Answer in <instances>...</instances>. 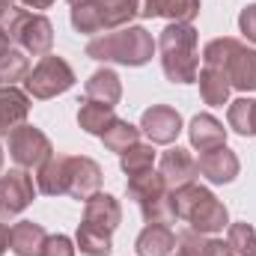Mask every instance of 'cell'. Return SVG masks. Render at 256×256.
Masks as SVG:
<instances>
[{
  "mask_svg": "<svg viewBox=\"0 0 256 256\" xmlns=\"http://www.w3.org/2000/svg\"><path fill=\"white\" fill-rule=\"evenodd\" d=\"M102 170L92 158H48L39 170V191L48 196L68 194L74 200H90L98 194Z\"/></svg>",
  "mask_w": 256,
  "mask_h": 256,
  "instance_id": "1",
  "label": "cell"
},
{
  "mask_svg": "<svg viewBox=\"0 0 256 256\" xmlns=\"http://www.w3.org/2000/svg\"><path fill=\"white\" fill-rule=\"evenodd\" d=\"M170 212L194 226V232H220L226 226V206L200 185H182L170 191Z\"/></svg>",
  "mask_w": 256,
  "mask_h": 256,
  "instance_id": "2",
  "label": "cell"
},
{
  "mask_svg": "<svg viewBox=\"0 0 256 256\" xmlns=\"http://www.w3.org/2000/svg\"><path fill=\"white\" fill-rule=\"evenodd\" d=\"M161 63L173 84H191L200 74V54H196V30L191 24H170L161 39Z\"/></svg>",
  "mask_w": 256,
  "mask_h": 256,
  "instance_id": "3",
  "label": "cell"
},
{
  "mask_svg": "<svg viewBox=\"0 0 256 256\" xmlns=\"http://www.w3.org/2000/svg\"><path fill=\"white\" fill-rule=\"evenodd\" d=\"M202 60L212 68H220L226 80L238 90H256V51H248L236 39H214L206 45Z\"/></svg>",
  "mask_w": 256,
  "mask_h": 256,
  "instance_id": "4",
  "label": "cell"
},
{
  "mask_svg": "<svg viewBox=\"0 0 256 256\" xmlns=\"http://www.w3.org/2000/svg\"><path fill=\"white\" fill-rule=\"evenodd\" d=\"M152 36L143 27H128L116 30L108 36H98L86 45V54L92 60H114V63H128V66H143L152 57Z\"/></svg>",
  "mask_w": 256,
  "mask_h": 256,
  "instance_id": "5",
  "label": "cell"
},
{
  "mask_svg": "<svg viewBox=\"0 0 256 256\" xmlns=\"http://www.w3.org/2000/svg\"><path fill=\"white\" fill-rule=\"evenodd\" d=\"M3 33L9 39H15L18 45H24L30 54H42V57H48L51 42H54L51 21L45 15H33V12H24V9H12L6 15Z\"/></svg>",
  "mask_w": 256,
  "mask_h": 256,
  "instance_id": "6",
  "label": "cell"
},
{
  "mask_svg": "<svg viewBox=\"0 0 256 256\" xmlns=\"http://www.w3.org/2000/svg\"><path fill=\"white\" fill-rule=\"evenodd\" d=\"M128 194L140 202V212L149 224H167L173 218L170 212V194H167V182L161 179V173H137L128 176Z\"/></svg>",
  "mask_w": 256,
  "mask_h": 256,
  "instance_id": "7",
  "label": "cell"
},
{
  "mask_svg": "<svg viewBox=\"0 0 256 256\" xmlns=\"http://www.w3.org/2000/svg\"><path fill=\"white\" fill-rule=\"evenodd\" d=\"M72 84H74V72L68 68L66 60L54 57V54L42 57V63L27 74V90L36 98H51L57 92H66Z\"/></svg>",
  "mask_w": 256,
  "mask_h": 256,
  "instance_id": "8",
  "label": "cell"
},
{
  "mask_svg": "<svg viewBox=\"0 0 256 256\" xmlns=\"http://www.w3.org/2000/svg\"><path fill=\"white\" fill-rule=\"evenodd\" d=\"M9 152L21 167H42L51 158V140L33 126H18L9 134Z\"/></svg>",
  "mask_w": 256,
  "mask_h": 256,
  "instance_id": "9",
  "label": "cell"
},
{
  "mask_svg": "<svg viewBox=\"0 0 256 256\" xmlns=\"http://www.w3.org/2000/svg\"><path fill=\"white\" fill-rule=\"evenodd\" d=\"M36 196L33 176L24 170H9L0 176V218H15Z\"/></svg>",
  "mask_w": 256,
  "mask_h": 256,
  "instance_id": "10",
  "label": "cell"
},
{
  "mask_svg": "<svg viewBox=\"0 0 256 256\" xmlns=\"http://www.w3.org/2000/svg\"><path fill=\"white\" fill-rule=\"evenodd\" d=\"M120 218H122L120 202L110 194H92L86 200V212H84V224L80 226H86L92 232H102V236H110L120 226Z\"/></svg>",
  "mask_w": 256,
  "mask_h": 256,
  "instance_id": "11",
  "label": "cell"
},
{
  "mask_svg": "<svg viewBox=\"0 0 256 256\" xmlns=\"http://www.w3.org/2000/svg\"><path fill=\"white\" fill-rule=\"evenodd\" d=\"M143 131L149 134L152 143H173L182 131V116L173 108L155 104L143 114Z\"/></svg>",
  "mask_w": 256,
  "mask_h": 256,
  "instance_id": "12",
  "label": "cell"
},
{
  "mask_svg": "<svg viewBox=\"0 0 256 256\" xmlns=\"http://www.w3.org/2000/svg\"><path fill=\"white\" fill-rule=\"evenodd\" d=\"M196 161L191 158V152L188 149H170V152H164L161 155V179L167 182V188L173 191V188H182V185H191L194 179H196Z\"/></svg>",
  "mask_w": 256,
  "mask_h": 256,
  "instance_id": "13",
  "label": "cell"
},
{
  "mask_svg": "<svg viewBox=\"0 0 256 256\" xmlns=\"http://www.w3.org/2000/svg\"><path fill=\"white\" fill-rule=\"evenodd\" d=\"M196 170H200L202 176H208L212 182H232L236 173H238V158H236L226 146H218V149L200 152Z\"/></svg>",
  "mask_w": 256,
  "mask_h": 256,
  "instance_id": "14",
  "label": "cell"
},
{
  "mask_svg": "<svg viewBox=\"0 0 256 256\" xmlns=\"http://www.w3.org/2000/svg\"><path fill=\"white\" fill-rule=\"evenodd\" d=\"M30 110V102L15 86H0V134H12L18 126H24Z\"/></svg>",
  "mask_w": 256,
  "mask_h": 256,
  "instance_id": "15",
  "label": "cell"
},
{
  "mask_svg": "<svg viewBox=\"0 0 256 256\" xmlns=\"http://www.w3.org/2000/svg\"><path fill=\"white\" fill-rule=\"evenodd\" d=\"M45 238V230L33 220H18L15 226H9V250L18 256H42Z\"/></svg>",
  "mask_w": 256,
  "mask_h": 256,
  "instance_id": "16",
  "label": "cell"
},
{
  "mask_svg": "<svg viewBox=\"0 0 256 256\" xmlns=\"http://www.w3.org/2000/svg\"><path fill=\"white\" fill-rule=\"evenodd\" d=\"M196 12H200V0H140V15L143 18L164 15L176 24H188Z\"/></svg>",
  "mask_w": 256,
  "mask_h": 256,
  "instance_id": "17",
  "label": "cell"
},
{
  "mask_svg": "<svg viewBox=\"0 0 256 256\" xmlns=\"http://www.w3.org/2000/svg\"><path fill=\"white\" fill-rule=\"evenodd\" d=\"M176 250V232L167 224H149L137 238L140 256H170Z\"/></svg>",
  "mask_w": 256,
  "mask_h": 256,
  "instance_id": "18",
  "label": "cell"
},
{
  "mask_svg": "<svg viewBox=\"0 0 256 256\" xmlns=\"http://www.w3.org/2000/svg\"><path fill=\"white\" fill-rule=\"evenodd\" d=\"M224 137H226V131H224V126H220L214 116L200 114V116L191 120V143L200 152H208V149L224 146Z\"/></svg>",
  "mask_w": 256,
  "mask_h": 256,
  "instance_id": "19",
  "label": "cell"
},
{
  "mask_svg": "<svg viewBox=\"0 0 256 256\" xmlns=\"http://www.w3.org/2000/svg\"><path fill=\"white\" fill-rule=\"evenodd\" d=\"M120 96H122L120 78H116L110 68H102V72H96V74L86 80V98H92V102H102V104L114 108V104L120 102Z\"/></svg>",
  "mask_w": 256,
  "mask_h": 256,
  "instance_id": "20",
  "label": "cell"
},
{
  "mask_svg": "<svg viewBox=\"0 0 256 256\" xmlns=\"http://www.w3.org/2000/svg\"><path fill=\"white\" fill-rule=\"evenodd\" d=\"M196 80H200V92H202L206 104H214V108L226 104V96H230V80H226V74H224L220 68L206 66V68L196 74Z\"/></svg>",
  "mask_w": 256,
  "mask_h": 256,
  "instance_id": "21",
  "label": "cell"
},
{
  "mask_svg": "<svg viewBox=\"0 0 256 256\" xmlns=\"http://www.w3.org/2000/svg\"><path fill=\"white\" fill-rule=\"evenodd\" d=\"M102 12V27H122L134 15H140V0H96Z\"/></svg>",
  "mask_w": 256,
  "mask_h": 256,
  "instance_id": "22",
  "label": "cell"
},
{
  "mask_svg": "<svg viewBox=\"0 0 256 256\" xmlns=\"http://www.w3.org/2000/svg\"><path fill=\"white\" fill-rule=\"evenodd\" d=\"M114 120H116L114 116V108H108L102 102H92V98H86L80 104V110H78V122H80L84 131H90V134H102Z\"/></svg>",
  "mask_w": 256,
  "mask_h": 256,
  "instance_id": "23",
  "label": "cell"
},
{
  "mask_svg": "<svg viewBox=\"0 0 256 256\" xmlns=\"http://www.w3.org/2000/svg\"><path fill=\"white\" fill-rule=\"evenodd\" d=\"M102 140H104V146L110 149V152H126V149H131L134 143H137V128L128 126V122H122V120H114L110 126L102 131Z\"/></svg>",
  "mask_w": 256,
  "mask_h": 256,
  "instance_id": "24",
  "label": "cell"
},
{
  "mask_svg": "<svg viewBox=\"0 0 256 256\" xmlns=\"http://www.w3.org/2000/svg\"><path fill=\"white\" fill-rule=\"evenodd\" d=\"M176 242H179L176 256H218V250L224 248V242L202 238V232H182Z\"/></svg>",
  "mask_w": 256,
  "mask_h": 256,
  "instance_id": "25",
  "label": "cell"
},
{
  "mask_svg": "<svg viewBox=\"0 0 256 256\" xmlns=\"http://www.w3.org/2000/svg\"><path fill=\"white\" fill-rule=\"evenodd\" d=\"M230 126L238 134H256V102L250 98H238L230 108Z\"/></svg>",
  "mask_w": 256,
  "mask_h": 256,
  "instance_id": "26",
  "label": "cell"
},
{
  "mask_svg": "<svg viewBox=\"0 0 256 256\" xmlns=\"http://www.w3.org/2000/svg\"><path fill=\"white\" fill-rule=\"evenodd\" d=\"M72 24H74V30H80V33H98V30H104V27H102L98 3H96V0H86V3L74 6V9H72Z\"/></svg>",
  "mask_w": 256,
  "mask_h": 256,
  "instance_id": "27",
  "label": "cell"
},
{
  "mask_svg": "<svg viewBox=\"0 0 256 256\" xmlns=\"http://www.w3.org/2000/svg\"><path fill=\"white\" fill-rule=\"evenodd\" d=\"M152 161H155V149H152V146H140V143H134L131 149L122 152V170H126L128 176H137V173L152 170Z\"/></svg>",
  "mask_w": 256,
  "mask_h": 256,
  "instance_id": "28",
  "label": "cell"
},
{
  "mask_svg": "<svg viewBox=\"0 0 256 256\" xmlns=\"http://www.w3.org/2000/svg\"><path fill=\"white\" fill-rule=\"evenodd\" d=\"M24 74H30V72H27V57H24L21 51L6 48V51L0 54V84L12 86V80H21Z\"/></svg>",
  "mask_w": 256,
  "mask_h": 256,
  "instance_id": "29",
  "label": "cell"
},
{
  "mask_svg": "<svg viewBox=\"0 0 256 256\" xmlns=\"http://www.w3.org/2000/svg\"><path fill=\"white\" fill-rule=\"evenodd\" d=\"M226 248L236 256H256V230L248 224H232Z\"/></svg>",
  "mask_w": 256,
  "mask_h": 256,
  "instance_id": "30",
  "label": "cell"
},
{
  "mask_svg": "<svg viewBox=\"0 0 256 256\" xmlns=\"http://www.w3.org/2000/svg\"><path fill=\"white\" fill-rule=\"evenodd\" d=\"M78 248L86 256H104L110 254V236H102V232H92L86 226L78 230Z\"/></svg>",
  "mask_w": 256,
  "mask_h": 256,
  "instance_id": "31",
  "label": "cell"
},
{
  "mask_svg": "<svg viewBox=\"0 0 256 256\" xmlns=\"http://www.w3.org/2000/svg\"><path fill=\"white\" fill-rule=\"evenodd\" d=\"M42 256H74V248L66 236H48L45 238V248H42Z\"/></svg>",
  "mask_w": 256,
  "mask_h": 256,
  "instance_id": "32",
  "label": "cell"
},
{
  "mask_svg": "<svg viewBox=\"0 0 256 256\" xmlns=\"http://www.w3.org/2000/svg\"><path fill=\"white\" fill-rule=\"evenodd\" d=\"M238 24H242L244 36H248V39H254V42H256V3H254V6H248V9L242 12Z\"/></svg>",
  "mask_w": 256,
  "mask_h": 256,
  "instance_id": "33",
  "label": "cell"
},
{
  "mask_svg": "<svg viewBox=\"0 0 256 256\" xmlns=\"http://www.w3.org/2000/svg\"><path fill=\"white\" fill-rule=\"evenodd\" d=\"M6 248H9V226L0 224V256L6 254Z\"/></svg>",
  "mask_w": 256,
  "mask_h": 256,
  "instance_id": "34",
  "label": "cell"
},
{
  "mask_svg": "<svg viewBox=\"0 0 256 256\" xmlns=\"http://www.w3.org/2000/svg\"><path fill=\"white\" fill-rule=\"evenodd\" d=\"M18 3H24V6H33V9H48L54 0H18Z\"/></svg>",
  "mask_w": 256,
  "mask_h": 256,
  "instance_id": "35",
  "label": "cell"
},
{
  "mask_svg": "<svg viewBox=\"0 0 256 256\" xmlns=\"http://www.w3.org/2000/svg\"><path fill=\"white\" fill-rule=\"evenodd\" d=\"M9 9H12V0H0V18H6Z\"/></svg>",
  "mask_w": 256,
  "mask_h": 256,
  "instance_id": "36",
  "label": "cell"
},
{
  "mask_svg": "<svg viewBox=\"0 0 256 256\" xmlns=\"http://www.w3.org/2000/svg\"><path fill=\"white\" fill-rule=\"evenodd\" d=\"M6 48H9V36H6V33H3V30H0V54H3V51H6Z\"/></svg>",
  "mask_w": 256,
  "mask_h": 256,
  "instance_id": "37",
  "label": "cell"
},
{
  "mask_svg": "<svg viewBox=\"0 0 256 256\" xmlns=\"http://www.w3.org/2000/svg\"><path fill=\"white\" fill-rule=\"evenodd\" d=\"M218 256H236V254H232V250H230V248H226V244H224V248H220V250H218Z\"/></svg>",
  "mask_w": 256,
  "mask_h": 256,
  "instance_id": "38",
  "label": "cell"
},
{
  "mask_svg": "<svg viewBox=\"0 0 256 256\" xmlns=\"http://www.w3.org/2000/svg\"><path fill=\"white\" fill-rule=\"evenodd\" d=\"M68 3H72V6H80V3H86V0H68Z\"/></svg>",
  "mask_w": 256,
  "mask_h": 256,
  "instance_id": "39",
  "label": "cell"
},
{
  "mask_svg": "<svg viewBox=\"0 0 256 256\" xmlns=\"http://www.w3.org/2000/svg\"><path fill=\"white\" fill-rule=\"evenodd\" d=\"M0 167H3V155H0Z\"/></svg>",
  "mask_w": 256,
  "mask_h": 256,
  "instance_id": "40",
  "label": "cell"
}]
</instances>
